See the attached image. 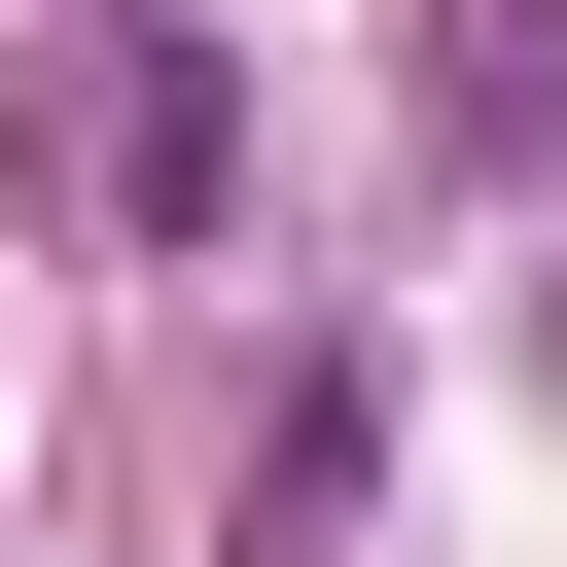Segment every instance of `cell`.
<instances>
[{"instance_id":"1","label":"cell","mask_w":567,"mask_h":567,"mask_svg":"<svg viewBox=\"0 0 567 567\" xmlns=\"http://www.w3.org/2000/svg\"><path fill=\"white\" fill-rule=\"evenodd\" d=\"M35 177H71L106 248H213V213H248V71H213L177 0H71V35H35Z\"/></svg>"},{"instance_id":"2","label":"cell","mask_w":567,"mask_h":567,"mask_svg":"<svg viewBox=\"0 0 567 567\" xmlns=\"http://www.w3.org/2000/svg\"><path fill=\"white\" fill-rule=\"evenodd\" d=\"M425 106H461V177H532V142H567V0H461V71H425Z\"/></svg>"}]
</instances>
